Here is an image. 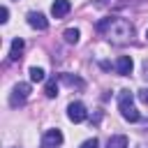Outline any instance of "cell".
Here are the masks:
<instances>
[{"instance_id": "6da1fadb", "label": "cell", "mask_w": 148, "mask_h": 148, "mask_svg": "<svg viewBox=\"0 0 148 148\" xmlns=\"http://www.w3.org/2000/svg\"><path fill=\"white\" fill-rule=\"evenodd\" d=\"M97 30L113 44H125L132 39L134 35V28L127 18H120V16H106L97 23Z\"/></svg>"}, {"instance_id": "7a4b0ae2", "label": "cell", "mask_w": 148, "mask_h": 148, "mask_svg": "<svg viewBox=\"0 0 148 148\" xmlns=\"http://www.w3.org/2000/svg\"><path fill=\"white\" fill-rule=\"evenodd\" d=\"M118 109H120V113H123L125 120H130V123L139 120V111L134 109V95L130 90H120L118 92Z\"/></svg>"}, {"instance_id": "3957f363", "label": "cell", "mask_w": 148, "mask_h": 148, "mask_svg": "<svg viewBox=\"0 0 148 148\" xmlns=\"http://www.w3.org/2000/svg\"><path fill=\"white\" fill-rule=\"evenodd\" d=\"M30 95V83H16L14 90H12V97H9V104L16 109V106H23L25 99Z\"/></svg>"}, {"instance_id": "277c9868", "label": "cell", "mask_w": 148, "mask_h": 148, "mask_svg": "<svg viewBox=\"0 0 148 148\" xmlns=\"http://www.w3.org/2000/svg\"><path fill=\"white\" fill-rule=\"evenodd\" d=\"M67 118H69L72 123H83V120L88 118V111H86V106H83L81 102H72V104L67 106Z\"/></svg>"}, {"instance_id": "5b68a950", "label": "cell", "mask_w": 148, "mask_h": 148, "mask_svg": "<svg viewBox=\"0 0 148 148\" xmlns=\"http://www.w3.org/2000/svg\"><path fill=\"white\" fill-rule=\"evenodd\" d=\"M28 23H30V28H35V30H46V28H49V21H46V16H44L42 12H30V14H28Z\"/></svg>"}, {"instance_id": "8992f818", "label": "cell", "mask_w": 148, "mask_h": 148, "mask_svg": "<svg viewBox=\"0 0 148 148\" xmlns=\"http://www.w3.org/2000/svg\"><path fill=\"white\" fill-rule=\"evenodd\" d=\"M42 143H44V146H51V148H58V146L62 143V132H60V130H46Z\"/></svg>"}, {"instance_id": "52a82bcc", "label": "cell", "mask_w": 148, "mask_h": 148, "mask_svg": "<svg viewBox=\"0 0 148 148\" xmlns=\"http://www.w3.org/2000/svg\"><path fill=\"white\" fill-rule=\"evenodd\" d=\"M132 69H134V62H132V58H130V56H120V58L116 60V72H118L120 76L132 74Z\"/></svg>"}, {"instance_id": "ba28073f", "label": "cell", "mask_w": 148, "mask_h": 148, "mask_svg": "<svg viewBox=\"0 0 148 148\" xmlns=\"http://www.w3.org/2000/svg\"><path fill=\"white\" fill-rule=\"evenodd\" d=\"M69 9H72L69 0H56V2L51 5V14H53L56 18H62V16H67V14H69Z\"/></svg>"}, {"instance_id": "9c48e42d", "label": "cell", "mask_w": 148, "mask_h": 148, "mask_svg": "<svg viewBox=\"0 0 148 148\" xmlns=\"http://www.w3.org/2000/svg\"><path fill=\"white\" fill-rule=\"evenodd\" d=\"M23 46H25V44H23V39H18V37L12 42V49H9V60H12V62L21 58V51H23Z\"/></svg>"}, {"instance_id": "30bf717a", "label": "cell", "mask_w": 148, "mask_h": 148, "mask_svg": "<svg viewBox=\"0 0 148 148\" xmlns=\"http://www.w3.org/2000/svg\"><path fill=\"white\" fill-rule=\"evenodd\" d=\"M106 148H127V136H125V134H116V136H111L109 143H106Z\"/></svg>"}, {"instance_id": "8fae6325", "label": "cell", "mask_w": 148, "mask_h": 148, "mask_svg": "<svg viewBox=\"0 0 148 148\" xmlns=\"http://www.w3.org/2000/svg\"><path fill=\"white\" fill-rule=\"evenodd\" d=\"M60 81L67 83V86H72V88H83V86H86L79 76H72V74H60Z\"/></svg>"}, {"instance_id": "7c38bea8", "label": "cell", "mask_w": 148, "mask_h": 148, "mask_svg": "<svg viewBox=\"0 0 148 148\" xmlns=\"http://www.w3.org/2000/svg\"><path fill=\"white\" fill-rule=\"evenodd\" d=\"M62 37H65V42H67V44H76V42H79V37H81V32H79L76 28H67V30L62 32Z\"/></svg>"}, {"instance_id": "4fadbf2b", "label": "cell", "mask_w": 148, "mask_h": 148, "mask_svg": "<svg viewBox=\"0 0 148 148\" xmlns=\"http://www.w3.org/2000/svg\"><path fill=\"white\" fill-rule=\"evenodd\" d=\"M44 95H46V97H56V95H58V81H56V79H49V81H46Z\"/></svg>"}, {"instance_id": "5bb4252c", "label": "cell", "mask_w": 148, "mask_h": 148, "mask_svg": "<svg viewBox=\"0 0 148 148\" xmlns=\"http://www.w3.org/2000/svg\"><path fill=\"white\" fill-rule=\"evenodd\" d=\"M30 81H44V69L42 67H30Z\"/></svg>"}, {"instance_id": "9a60e30c", "label": "cell", "mask_w": 148, "mask_h": 148, "mask_svg": "<svg viewBox=\"0 0 148 148\" xmlns=\"http://www.w3.org/2000/svg\"><path fill=\"white\" fill-rule=\"evenodd\" d=\"M97 146H99V141H97V139H95V136H92V139H88V141H83V143H81V148H97Z\"/></svg>"}, {"instance_id": "2e32d148", "label": "cell", "mask_w": 148, "mask_h": 148, "mask_svg": "<svg viewBox=\"0 0 148 148\" xmlns=\"http://www.w3.org/2000/svg\"><path fill=\"white\" fill-rule=\"evenodd\" d=\"M139 99H141L143 104H148V88H141V90H139Z\"/></svg>"}, {"instance_id": "e0dca14e", "label": "cell", "mask_w": 148, "mask_h": 148, "mask_svg": "<svg viewBox=\"0 0 148 148\" xmlns=\"http://www.w3.org/2000/svg\"><path fill=\"white\" fill-rule=\"evenodd\" d=\"M7 16H9V9H7V7H2V9H0V21H2V23H7Z\"/></svg>"}, {"instance_id": "ac0fdd59", "label": "cell", "mask_w": 148, "mask_h": 148, "mask_svg": "<svg viewBox=\"0 0 148 148\" xmlns=\"http://www.w3.org/2000/svg\"><path fill=\"white\" fill-rule=\"evenodd\" d=\"M42 148H51V146H44V143H42Z\"/></svg>"}, {"instance_id": "d6986e66", "label": "cell", "mask_w": 148, "mask_h": 148, "mask_svg": "<svg viewBox=\"0 0 148 148\" xmlns=\"http://www.w3.org/2000/svg\"><path fill=\"white\" fill-rule=\"evenodd\" d=\"M146 37H148V30H146Z\"/></svg>"}]
</instances>
